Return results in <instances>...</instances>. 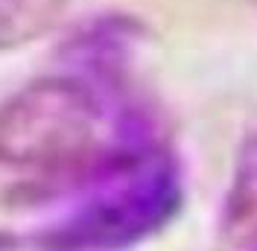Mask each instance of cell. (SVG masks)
Instances as JSON below:
<instances>
[{
	"label": "cell",
	"instance_id": "obj_1",
	"mask_svg": "<svg viewBox=\"0 0 257 251\" xmlns=\"http://www.w3.org/2000/svg\"><path fill=\"white\" fill-rule=\"evenodd\" d=\"M138 143H152L144 111L76 73L30 82L0 105V164L35 173L32 193L64 196Z\"/></svg>",
	"mask_w": 257,
	"mask_h": 251
},
{
	"label": "cell",
	"instance_id": "obj_4",
	"mask_svg": "<svg viewBox=\"0 0 257 251\" xmlns=\"http://www.w3.org/2000/svg\"><path fill=\"white\" fill-rule=\"evenodd\" d=\"M70 6L73 0H0V53L56 30Z\"/></svg>",
	"mask_w": 257,
	"mask_h": 251
},
{
	"label": "cell",
	"instance_id": "obj_6",
	"mask_svg": "<svg viewBox=\"0 0 257 251\" xmlns=\"http://www.w3.org/2000/svg\"><path fill=\"white\" fill-rule=\"evenodd\" d=\"M254 251H257V245H254Z\"/></svg>",
	"mask_w": 257,
	"mask_h": 251
},
{
	"label": "cell",
	"instance_id": "obj_2",
	"mask_svg": "<svg viewBox=\"0 0 257 251\" xmlns=\"http://www.w3.org/2000/svg\"><path fill=\"white\" fill-rule=\"evenodd\" d=\"M62 216L32 234L35 251H128L164 231L184 202L178 161L158 143L114 152L70 193Z\"/></svg>",
	"mask_w": 257,
	"mask_h": 251
},
{
	"label": "cell",
	"instance_id": "obj_5",
	"mask_svg": "<svg viewBox=\"0 0 257 251\" xmlns=\"http://www.w3.org/2000/svg\"><path fill=\"white\" fill-rule=\"evenodd\" d=\"M12 245H15V239H12V236H9V234H0V251L12 248Z\"/></svg>",
	"mask_w": 257,
	"mask_h": 251
},
{
	"label": "cell",
	"instance_id": "obj_3",
	"mask_svg": "<svg viewBox=\"0 0 257 251\" xmlns=\"http://www.w3.org/2000/svg\"><path fill=\"white\" fill-rule=\"evenodd\" d=\"M219 239L228 248L257 245V123L242 135L219 213Z\"/></svg>",
	"mask_w": 257,
	"mask_h": 251
}]
</instances>
